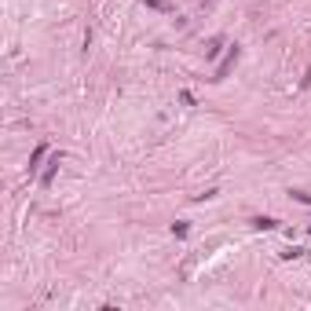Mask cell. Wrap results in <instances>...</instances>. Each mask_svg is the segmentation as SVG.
Instances as JSON below:
<instances>
[{
	"mask_svg": "<svg viewBox=\"0 0 311 311\" xmlns=\"http://www.w3.org/2000/svg\"><path fill=\"white\" fill-rule=\"evenodd\" d=\"M238 55H242V48H238V44H234V48H231V51H227V59H223V62H220V66H216V74H213V81H223V77H227V74H231V70H234V62H238Z\"/></svg>",
	"mask_w": 311,
	"mask_h": 311,
	"instance_id": "1",
	"label": "cell"
},
{
	"mask_svg": "<svg viewBox=\"0 0 311 311\" xmlns=\"http://www.w3.org/2000/svg\"><path fill=\"white\" fill-rule=\"evenodd\" d=\"M44 154H48V143H37V150H33V157H30V176H37V165H41Z\"/></svg>",
	"mask_w": 311,
	"mask_h": 311,
	"instance_id": "2",
	"label": "cell"
},
{
	"mask_svg": "<svg viewBox=\"0 0 311 311\" xmlns=\"http://www.w3.org/2000/svg\"><path fill=\"white\" fill-rule=\"evenodd\" d=\"M55 165H59V154L51 157V165H48V169L41 172V183H44V187H48V183H51V176H55Z\"/></svg>",
	"mask_w": 311,
	"mask_h": 311,
	"instance_id": "3",
	"label": "cell"
},
{
	"mask_svg": "<svg viewBox=\"0 0 311 311\" xmlns=\"http://www.w3.org/2000/svg\"><path fill=\"white\" fill-rule=\"evenodd\" d=\"M220 48H223V37H216V41H209V48H205V55H209V59H216V55H220Z\"/></svg>",
	"mask_w": 311,
	"mask_h": 311,
	"instance_id": "4",
	"label": "cell"
},
{
	"mask_svg": "<svg viewBox=\"0 0 311 311\" xmlns=\"http://www.w3.org/2000/svg\"><path fill=\"white\" fill-rule=\"evenodd\" d=\"M253 227H260V231H271V227H279V223L271 220V216H256V220H253Z\"/></svg>",
	"mask_w": 311,
	"mask_h": 311,
	"instance_id": "5",
	"label": "cell"
},
{
	"mask_svg": "<svg viewBox=\"0 0 311 311\" xmlns=\"http://www.w3.org/2000/svg\"><path fill=\"white\" fill-rule=\"evenodd\" d=\"M147 8H157V11H169V4H165V0H147Z\"/></svg>",
	"mask_w": 311,
	"mask_h": 311,
	"instance_id": "6",
	"label": "cell"
}]
</instances>
